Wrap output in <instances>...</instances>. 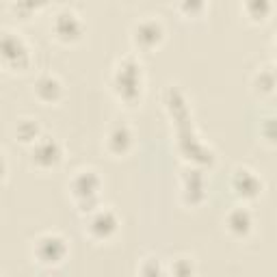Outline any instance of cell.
I'll use <instances>...</instances> for the list:
<instances>
[{
	"instance_id": "6da1fadb",
	"label": "cell",
	"mask_w": 277,
	"mask_h": 277,
	"mask_svg": "<svg viewBox=\"0 0 277 277\" xmlns=\"http://www.w3.org/2000/svg\"><path fill=\"white\" fill-rule=\"evenodd\" d=\"M0 52H3L5 59L15 61L17 57H24V48L15 37H0Z\"/></svg>"
}]
</instances>
